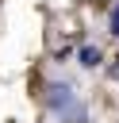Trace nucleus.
Segmentation results:
<instances>
[{"label": "nucleus", "instance_id": "f257e3e1", "mask_svg": "<svg viewBox=\"0 0 119 123\" xmlns=\"http://www.w3.org/2000/svg\"><path fill=\"white\" fill-rule=\"evenodd\" d=\"M100 62V50L96 46H81V65H96Z\"/></svg>", "mask_w": 119, "mask_h": 123}, {"label": "nucleus", "instance_id": "f03ea898", "mask_svg": "<svg viewBox=\"0 0 119 123\" xmlns=\"http://www.w3.org/2000/svg\"><path fill=\"white\" fill-rule=\"evenodd\" d=\"M111 35H115V38H119V19H111Z\"/></svg>", "mask_w": 119, "mask_h": 123}, {"label": "nucleus", "instance_id": "7ed1b4c3", "mask_svg": "<svg viewBox=\"0 0 119 123\" xmlns=\"http://www.w3.org/2000/svg\"><path fill=\"white\" fill-rule=\"evenodd\" d=\"M111 19H119V4H115V8H111Z\"/></svg>", "mask_w": 119, "mask_h": 123}]
</instances>
